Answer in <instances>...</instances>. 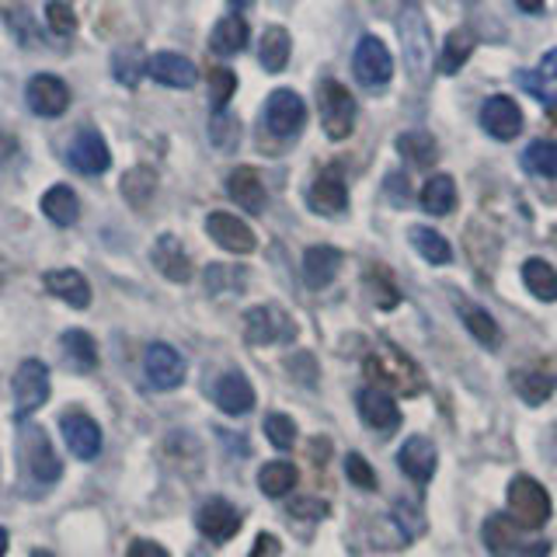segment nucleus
I'll return each instance as SVG.
<instances>
[{"instance_id": "f257e3e1", "label": "nucleus", "mask_w": 557, "mask_h": 557, "mask_svg": "<svg viewBox=\"0 0 557 557\" xmlns=\"http://www.w3.org/2000/svg\"><path fill=\"white\" fill-rule=\"evenodd\" d=\"M366 376L387 383V387H394L397 394H405V397H414L418 391L425 387L422 370H418V366L405 352H400V348H394L387 342H383L376 352L366 356Z\"/></svg>"}, {"instance_id": "f03ea898", "label": "nucleus", "mask_w": 557, "mask_h": 557, "mask_svg": "<svg viewBox=\"0 0 557 557\" xmlns=\"http://www.w3.org/2000/svg\"><path fill=\"white\" fill-rule=\"evenodd\" d=\"M397 35H400V49H405V63L414 84H422L432 63V35L425 14L418 11V4H405L397 14Z\"/></svg>"}, {"instance_id": "7ed1b4c3", "label": "nucleus", "mask_w": 557, "mask_h": 557, "mask_svg": "<svg viewBox=\"0 0 557 557\" xmlns=\"http://www.w3.org/2000/svg\"><path fill=\"white\" fill-rule=\"evenodd\" d=\"M505 509H509L512 527L540 530L550 519V495L547 487L533 478H516L505 492Z\"/></svg>"}, {"instance_id": "20e7f679", "label": "nucleus", "mask_w": 557, "mask_h": 557, "mask_svg": "<svg viewBox=\"0 0 557 557\" xmlns=\"http://www.w3.org/2000/svg\"><path fill=\"white\" fill-rule=\"evenodd\" d=\"M318 115L327 139H345L356 129V98L348 95V87L338 81L318 84Z\"/></svg>"}, {"instance_id": "39448f33", "label": "nucleus", "mask_w": 557, "mask_h": 557, "mask_svg": "<svg viewBox=\"0 0 557 557\" xmlns=\"http://www.w3.org/2000/svg\"><path fill=\"white\" fill-rule=\"evenodd\" d=\"M352 74L362 87H370V91H376V87H387L391 77H394V57L391 49L383 46L380 35H362L356 52H352Z\"/></svg>"}, {"instance_id": "423d86ee", "label": "nucleus", "mask_w": 557, "mask_h": 557, "mask_svg": "<svg viewBox=\"0 0 557 557\" xmlns=\"http://www.w3.org/2000/svg\"><path fill=\"white\" fill-rule=\"evenodd\" d=\"M261 122H265V129L278 139H293L307 126V104L304 98L289 91V87H278L265 98V109H261Z\"/></svg>"}, {"instance_id": "0eeeda50", "label": "nucleus", "mask_w": 557, "mask_h": 557, "mask_svg": "<svg viewBox=\"0 0 557 557\" xmlns=\"http://www.w3.org/2000/svg\"><path fill=\"white\" fill-rule=\"evenodd\" d=\"M244 338L248 345H278V342H293L296 338V324L286 310H278L272 304L251 307L244 313Z\"/></svg>"}, {"instance_id": "6e6552de", "label": "nucleus", "mask_w": 557, "mask_h": 557, "mask_svg": "<svg viewBox=\"0 0 557 557\" xmlns=\"http://www.w3.org/2000/svg\"><path fill=\"white\" fill-rule=\"evenodd\" d=\"M144 373L153 391H174L185 380V356L168 342H153L144 352Z\"/></svg>"}, {"instance_id": "1a4fd4ad", "label": "nucleus", "mask_w": 557, "mask_h": 557, "mask_svg": "<svg viewBox=\"0 0 557 557\" xmlns=\"http://www.w3.org/2000/svg\"><path fill=\"white\" fill-rule=\"evenodd\" d=\"M49 400V370L39 359H25L14 373V408L22 418L35 414Z\"/></svg>"}, {"instance_id": "9d476101", "label": "nucleus", "mask_w": 557, "mask_h": 557, "mask_svg": "<svg viewBox=\"0 0 557 557\" xmlns=\"http://www.w3.org/2000/svg\"><path fill=\"white\" fill-rule=\"evenodd\" d=\"M310 209L321 216H342L348 209V185H345V174L338 164H327L318 178L310 185V196H307Z\"/></svg>"}, {"instance_id": "9b49d317", "label": "nucleus", "mask_w": 557, "mask_h": 557, "mask_svg": "<svg viewBox=\"0 0 557 557\" xmlns=\"http://www.w3.org/2000/svg\"><path fill=\"white\" fill-rule=\"evenodd\" d=\"M25 101L35 115L42 119H57L70 109V87L57 74H35L25 87Z\"/></svg>"}, {"instance_id": "f8f14e48", "label": "nucleus", "mask_w": 557, "mask_h": 557, "mask_svg": "<svg viewBox=\"0 0 557 557\" xmlns=\"http://www.w3.org/2000/svg\"><path fill=\"white\" fill-rule=\"evenodd\" d=\"M481 129L487 136L502 139V144H509L522 133V109L509 98V95H495L481 104Z\"/></svg>"}, {"instance_id": "ddd939ff", "label": "nucleus", "mask_w": 557, "mask_h": 557, "mask_svg": "<svg viewBox=\"0 0 557 557\" xmlns=\"http://www.w3.org/2000/svg\"><path fill=\"white\" fill-rule=\"evenodd\" d=\"M60 432L66 440V449L74 453L77 460H95L101 453V429L91 414L84 411H66L63 422H60Z\"/></svg>"}, {"instance_id": "4468645a", "label": "nucleus", "mask_w": 557, "mask_h": 557, "mask_svg": "<svg viewBox=\"0 0 557 557\" xmlns=\"http://www.w3.org/2000/svg\"><path fill=\"white\" fill-rule=\"evenodd\" d=\"M206 231L223 251H231V255H251L255 244H258L251 226L244 223L240 216H234V213H209Z\"/></svg>"}, {"instance_id": "2eb2a0df", "label": "nucleus", "mask_w": 557, "mask_h": 557, "mask_svg": "<svg viewBox=\"0 0 557 557\" xmlns=\"http://www.w3.org/2000/svg\"><path fill=\"white\" fill-rule=\"evenodd\" d=\"M196 527H199V533H202L206 540H213V544H223V540H231V536L240 530V512L234 509L231 502L209 498L206 505H199Z\"/></svg>"}, {"instance_id": "dca6fc26", "label": "nucleus", "mask_w": 557, "mask_h": 557, "mask_svg": "<svg viewBox=\"0 0 557 557\" xmlns=\"http://www.w3.org/2000/svg\"><path fill=\"white\" fill-rule=\"evenodd\" d=\"M70 164L81 174H104L112 164V153L104 147V139L98 129H81L70 144Z\"/></svg>"}, {"instance_id": "f3484780", "label": "nucleus", "mask_w": 557, "mask_h": 557, "mask_svg": "<svg viewBox=\"0 0 557 557\" xmlns=\"http://www.w3.org/2000/svg\"><path fill=\"white\" fill-rule=\"evenodd\" d=\"M147 74L164 87H196L199 81L196 63L182 57V52H153L147 60Z\"/></svg>"}, {"instance_id": "a211bd4d", "label": "nucleus", "mask_w": 557, "mask_h": 557, "mask_svg": "<svg viewBox=\"0 0 557 557\" xmlns=\"http://www.w3.org/2000/svg\"><path fill=\"white\" fill-rule=\"evenodd\" d=\"M226 196H231L244 213H261L269 202L265 182H261V174L255 168H234L226 174Z\"/></svg>"}, {"instance_id": "6ab92c4d", "label": "nucleus", "mask_w": 557, "mask_h": 557, "mask_svg": "<svg viewBox=\"0 0 557 557\" xmlns=\"http://www.w3.org/2000/svg\"><path fill=\"white\" fill-rule=\"evenodd\" d=\"M25 457H28V470L32 478L39 484H52L63 478V463L57 457V449H52L49 435L42 429H32L28 440H25Z\"/></svg>"}, {"instance_id": "aec40b11", "label": "nucleus", "mask_w": 557, "mask_h": 557, "mask_svg": "<svg viewBox=\"0 0 557 557\" xmlns=\"http://www.w3.org/2000/svg\"><path fill=\"white\" fill-rule=\"evenodd\" d=\"M397 463H400V470L414 481V484H425V481H432V474H435V463H440V453H435V446L425 440V435H411V440L400 446V453H397Z\"/></svg>"}, {"instance_id": "412c9836", "label": "nucleus", "mask_w": 557, "mask_h": 557, "mask_svg": "<svg viewBox=\"0 0 557 557\" xmlns=\"http://www.w3.org/2000/svg\"><path fill=\"white\" fill-rule=\"evenodd\" d=\"M359 414L362 422L370 429H380V432H391L400 425V411H397V400L380 391V387H366L359 391Z\"/></svg>"}, {"instance_id": "4be33fe9", "label": "nucleus", "mask_w": 557, "mask_h": 557, "mask_svg": "<svg viewBox=\"0 0 557 557\" xmlns=\"http://www.w3.org/2000/svg\"><path fill=\"white\" fill-rule=\"evenodd\" d=\"M150 258H153L157 272H161L164 278H171V283H188V278H191V258L182 248L178 237H171V234L157 237Z\"/></svg>"}, {"instance_id": "5701e85b", "label": "nucleus", "mask_w": 557, "mask_h": 557, "mask_svg": "<svg viewBox=\"0 0 557 557\" xmlns=\"http://www.w3.org/2000/svg\"><path fill=\"white\" fill-rule=\"evenodd\" d=\"M213 397H216L220 411H226V414H248L255 408V387H251V380L244 376L240 370L223 373L216 380Z\"/></svg>"}, {"instance_id": "b1692460", "label": "nucleus", "mask_w": 557, "mask_h": 557, "mask_svg": "<svg viewBox=\"0 0 557 557\" xmlns=\"http://www.w3.org/2000/svg\"><path fill=\"white\" fill-rule=\"evenodd\" d=\"M42 283L52 296H57V300L70 304L74 310L91 307V283H87L77 269H52V272H46Z\"/></svg>"}, {"instance_id": "393cba45", "label": "nucleus", "mask_w": 557, "mask_h": 557, "mask_svg": "<svg viewBox=\"0 0 557 557\" xmlns=\"http://www.w3.org/2000/svg\"><path fill=\"white\" fill-rule=\"evenodd\" d=\"M342 269V251L331 244H313L304 251V278L310 289H324L335 283V275Z\"/></svg>"}, {"instance_id": "a878e982", "label": "nucleus", "mask_w": 557, "mask_h": 557, "mask_svg": "<svg viewBox=\"0 0 557 557\" xmlns=\"http://www.w3.org/2000/svg\"><path fill=\"white\" fill-rule=\"evenodd\" d=\"M418 202L429 216H446L457 209V182L449 178V174H432L425 178L422 191H418Z\"/></svg>"}, {"instance_id": "bb28decb", "label": "nucleus", "mask_w": 557, "mask_h": 557, "mask_svg": "<svg viewBox=\"0 0 557 557\" xmlns=\"http://www.w3.org/2000/svg\"><path fill=\"white\" fill-rule=\"evenodd\" d=\"M248 22H244L240 14H226L213 25V35H209V49L216 52V57H234L244 46H248Z\"/></svg>"}, {"instance_id": "cd10ccee", "label": "nucleus", "mask_w": 557, "mask_h": 557, "mask_svg": "<svg viewBox=\"0 0 557 557\" xmlns=\"http://www.w3.org/2000/svg\"><path fill=\"white\" fill-rule=\"evenodd\" d=\"M289 52H293V39H289V32L283 25H269L265 32H261L258 60H261V66L269 70V74H278V70H286Z\"/></svg>"}, {"instance_id": "c85d7f7f", "label": "nucleus", "mask_w": 557, "mask_h": 557, "mask_svg": "<svg viewBox=\"0 0 557 557\" xmlns=\"http://www.w3.org/2000/svg\"><path fill=\"white\" fill-rule=\"evenodd\" d=\"M42 213L57 226H74L81 216V199L70 185H52L42 196Z\"/></svg>"}, {"instance_id": "c756f323", "label": "nucleus", "mask_w": 557, "mask_h": 557, "mask_svg": "<svg viewBox=\"0 0 557 557\" xmlns=\"http://www.w3.org/2000/svg\"><path fill=\"white\" fill-rule=\"evenodd\" d=\"M397 153L405 157L408 164L414 168H432L440 161V147H435V136L425 129H411L397 136Z\"/></svg>"}, {"instance_id": "7c9ffc66", "label": "nucleus", "mask_w": 557, "mask_h": 557, "mask_svg": "<svg viewBox=\"0 0 557 557\" xmlns=\"http://www.w3.org/2000/svg\"><path fill=\"white\" fill-rule=\"evenodd\" d=\"M522 283L527 289L544 304H557V269L544 258H530L522 261Z\"/></svg>"}, {"instance_id": "2f4dec72", "label": "nucleus", "mask_w": 557, "mask_h": 557, "mask_svg": "<svg viewBox=\"0 0 557 557\" xmlns=\"http://www.w3.org/2000/svg\"><path fill=\"white\" fill-rule=\"evenodd\" d=\"M63 356L77 373H91L98 366V345H95L91 335H87V331L74 327V331H66V335H63Z\"/></svg>"}, {"instance_id": "473e14b6", "label": "nucleus", "mask_w": 557, "mask_h": 557, "mask_svg": "<svg viewBox=\"0 0 557 557\" xmlns=\"http://www.w3.org/2000/svg\"><path fill=\"white\" fill-rule=\"evenodd\" d=\"M411 244H414V251L422 255L429 265H449L453 261V248H449V240L440 234V231H432V226H411L408 231Z\"/></svg>"}, {"instance_id": "72a5a7b5", "label": "nucleus", "mask_w": 557, "mask_h": 557, "mask_svg": "<svg viewBox=\"0 0 557 557\" xmlns=\"http://www.w3.org/2000/svg\"><path fill=\"white\" fill-rule=\"evenodd\" d=\"M478 46V35L470 28H457L446 35L443 57H440V74H457V70L470 60V52Z\"/></svg>"}, {"instance_id": "f704fd0d", "label": "nucleus", "mask_w": 557, "mask_h": 557, "mask_svg": "<svg viewBox=\"0 0 557 557\" xmlns=\"http://www.w3.org/2000/svg\"><path fill=\"white\" fill-rule=\"evenodd\" d=\"M296 467L289 460H269L265 467L258 470V487L265 492L269 498H283L286 492L296 487Z\"/></svg>"}, {"instance_id": "c9c22d12", "label": "nucleus", "mask_w": 557, "mask_h": 557, "mask_svg": "<svg viewBox=\"0 0 557 557\" xmlns=\"http://www.w3.org/2000/svg\"><path fill=\"white\" fill-rule=\"evenodd\" d=\"M484 547L492 557H509L519 550V540H516V530H512V519H505V516H492L484 522Z\"/></svg>"}, {"instance_id": "e433bc0d", "label": "nucleus", "mask_w": 557, "mask_h": 557, "mask_svg": "<svg viewBox=\"0 0 557 557\" xmlns=\"http://www.w3.org/2000/svg\"><path fill=\"white\" fill-rule=\"evenodd\" d=\"M522 168L536 178H557V144L554 139H533V144L522 150Z\"/></svg>"}, {"instance_id": "4c0bfd02", "label": "nucleus", "mask_w": 557, "mask_h": 557, "mask_svg": "<svg viewBox=\"0 0 557 557\" xmlns=\"http://www.w3.org/2000/svg\"><path fill=\"white\" fill-rule=\"evenodd\" d=\"M202 278H206V289L213 296H237L248 286V272L240 265H209Z\"/></svg>"}, {"instance_id": "58836bf2", "label": "nucleus", "mask_w": 557, "mask_h": 557, "mask_svg": "<svg viewBox=\"0 0 557 557\" xmlns=\"http://www.w3.org/2000/svg\"><path fill=\"white\" fill-rule=\"evenodd\" d=\"M463 310V324H467V331L474 335L484 348H498L502 345V327L495 324V318L487 313L484 307H470V304H463L460 307Z\"/></svg>"}, {"instance_id": "ea45409f", "label": "nucleus", "mask_w": 557, "mask_h": 557, "mask_svg": "<svg viewBox=\"0 0 557 557\" xmlns=\"http://www.w3.org/2000/svg\"><path fill=\"white\" fill-rule=\"evenodd\" d=\"M153 191H157V174L153 168H133L126 171V178H122V196H126L129 206H147L153 199Z\"/></svg>"}, {"instance_id": "a19ab883", "label": "nucleus", "mask_w": 557, "mask_h": 557, "mask_svg": "<svg viewBox=\"0 0 557 557\" xmlns=\"http://www.w3.org/2000/svg\"><path fill=\"white\" fill-rule=\"evenodd\" d=\"M512 387H516V394L527 400V405H544V400L554 394V380L550 376H544V373H533V370H519L516 376H512Z\"/></svg>"}, {"instance_id": "79ce46f5", "label": "nucleus", "mask_w": 557, "mask_h": 557, "mask_svg": "<svg viewBox=\"0 0 557 557\" xmlns=\"http://www.w3.org/2000/svg\"><path fill=\"white\" fill-rule=\"evenodd\" d=\"M112 74L119 84H126V87H136L139 77L147 74V60H144V52L139 49H119L115 57H112Z\"/></svg>"}, {"instance_id": "37998d69", "label": "nucleus", "mask_w": 557, "mask_h": 557, "mask_svg": "<svg viewBox=\"0 0 557 557\" xmlns=\"http://www.w3.org/2000/svg\"><path fill=\"white\" fill-rule=\"evenodd\" d=\"M366 286H370V296L376 300V307L391 310V307H397V304H400V289L394 286L391 272L383 269V265H376V269L366 272Z\"/></svg>"}, {"instance_id": "c03bdc74", "label": "nucleus", "mask_w": 557, "mask_h": 557, "mask_svg": "<svg viewBox=\"0 0 557 557\" xmlns=\"http://www.w3.org/2000/svg\"><path fill=\"white\" fill-rule=\"evenodd\" d=\"M209 139H213L216 150H237V144H240V122L226 109L216 112L213 119H209Z\"/></svg>"}, {"instance_id": "a18cd8bd", "label": "nucleus", "mask_w": 557, "mask_h": 557, "mask_svg": "<svg viewBox=\"0 0 557 557\" xmlns=\"http://www.w3.org/2000/svg\"><path fill=\"white\" fill-rule=\"evenodd\" d=\"M234 87H237V77L231 66H216L213 74H209V104H213V112H223L226 104H231Z\"/></svg>"}, {"instance_id": "49530a36", "label": "nucleus", "mask_w": 557, "mask_h": 557, "mask_svg": "<svg viewBox=\"0 0 557 557\" xmlns=\"http://www.w3.org/2000/svg\"><path fill=\"white\" fill-rule=\"evenodd\" d=\"M391 516H394V522L400 527V533H405V540H414V536H422V533H425V516H422V509H418L414 502L397 498V502H394V509H391Z\"/></svg>"}, {"instance_id": "de8ad7c7", "label": "nucleus", "mask_w": 557, "mask_h": 557, "mask_svg": "<svg viewBox=\"0 0 557 557\" xmlns=\"http://www.w3.org/2000/svg\"><path fill=\"white\" fill-rule=\"evenodd\" d=\"M46 25H49L52 35L70 39V35L77 32V14L70 4H63V0H49V4H46Z\"/></svg>"}, {"instance_id": "09e8293b", "label": "nucleus", "mask_w": 557, "mask_h": 557, "mask_svg": "<svg viewBox=\"0 0 557 557\" xmlns=\"http://www.w3.org/2000/svg\"><path fill=\"white\" fill-rule=\"evenodd\" d=\"M265 435L275 449H289L296 443V422L289 414H269L265 418Z\"/></svg>"}, {"instance_id": "8fccbe9b", "label": "nucleus", "mask_w": 557, "mask_h": 557, "mask_svg": "<svg viewBox=\"0 0 557 557\" xmlns=\"http://www.w3.org/2000/svg\"><path fill=\"white\" fill-rule=\"evenodd\" d=\"M345 478L352 481L356 487H366V492H373L376 487V474H373V467L366 463L359 453H348L345 457Z\"/></svg>"}, {"instance_id": "3c124183", "label": "nucleus", "mask_w": 557, "mask_h": 557, "mask_svg": "<svg viewBox=\"0 0 557 557\" xmlns=\"http://www.w3.org/2000/svg\"><path fill=\"white\" fill-rule=\"evenodd\" d=\"M289 516L293 519H304V522L324 519L327 516V502H321V498H293L289 502Z\"/></svg>"}, {"instance_id": "603ef678", "label": "nucleus", "mask_w": 557, "mask_h": 557, "mask_svg": "<svg viewBox=\"0 0 557 557\" xmlns=\"http://www.w3.org/2000/svg\"><path fill=\"white\" fill-rule=\"evenodd\" d=\"M289 373L304 383V387H310V383H318V362H313V356L307 352H296L289 359Z\"/></svg>"}, {"instance_id": "864d4df0", "label": "nucleus", "mask_w": 557, "mask_h": 557, "mask_svg": "<svg viewBox=\"0 0 557 557\" xmlns=\"http://www.w3.org/2000/svg\"><path fill=\"white\" fill-rule=\"evenodd\" d=\"M536 77L544 81V84H557V46L547 49L544 57H540V63H536Z\"/></svg>"}, {"instance_id": "5fc2aeb1", "label": "nucleus", "mask_w": 557, "mask_h": 557, "mask_svg": "<svg viewBox=\"0 0 557 557\" xmlns=\"http://www.w3.org/2000/svg\"><path fill=\"white\" fill-rule=\"evenodd\" d=\"M129 557H171V554L161 544H153V540H133Z\"/></svg>"}, {"instance_id": "6e6d98bb", "label": "nucleus", "mask_w": 557, "mask_h": 557, "mask_svg": "<svg viewBox=\"0 0 557 557\" xmlns=\"http://www.w3.org/2000/svg\"><path fill=\"white\" fill-rule=\"evenodd\" d=\"M278 554V540L272 536V533H261L258 536V544H255V550L248 554V557H275Z\"/></svg>"}, {"instance_id": "4d7b16f0", "label": "nucleus", "mask_w": 557, "mask_h": 557, "mask_svg": "<svg viewBox=\"0 0 557 557\" xmlns=\"http://www.w3.org/2000/svg\"><path fill=\"white\" fill-rule=\"evenodd\" d=\"M516 8L527 11V14H540L544 11V0H516Z\"/></svg>"}, {"instance_id": "13d9d810", "label": "nucleus", "mask_w": 557, "mask_h": 557, "mask_svg": "<svg viewBox=\"0 0 557 557\" xmlns=\"http://www.w3.org/2000/svg\"><path fill=\"white\" fill-rule=\"evenodd\" d=\"M522 557H550V547L547 544H533V547L522 550Z\"/></svg>"}, {"instance_id": "bf43d9fd", "label": "nucleus", "mask_w": 557, "mask_h": 557, "mask_svg": "<svg viewBox=\"0 0 557 557\" xmlns=\"http://www.w3.org/2000/svg\"><path fill=\"white\" fill-rule=\"evenodd\" d=\"M8 544H11V536H8L4 527H0V557H8Z\"/></svg>"}, {"instance_id": "052dcab7", "label": "nucleus", "mask_w": 557, "mask_h": 557, "mask_svg": "<svg viewBox=\"0 0 557 557\" xmlns=\"http://www.w3.org/2000/svg\"><path fill=\"white\" fill-rule=\"evenodd\" d=\"M255 0H231V8H237V11H244V8H251Z\"/></svg>"}, {"instance_id": "680f3d73", "label": "nucleus", "mask_w": 557, "mask_h": 557, "mask_svg": "<svg viewBox=\"0 0 557 557\" xmlns=\"http://www.w3.org/2000/svg\"><path fill=\"white\" fill-rule=\"evenodd\" d=\"M32 557H52L49 550H32Z\"/></svg>"}, {"instance_id": "e2e57ef3", "label": "nucleus", "mask_w": 557, "mask_h": 557, "mask_svg": "<svg viewBox=\"0 0 557 557\" xmlns=\"http://www.w3.org/2000/svg\"><path fill=\"white\" fill-rule=\"evenodd\" d=\"M405 4H418V0H405Z\"/></svg>"}, {"instance_id": "0e129e2a", "label": "nucleus", "mask_w": 557, "mask_h": 557, "mask_svg": "<svg viewBox=\"0 0 557 557\" xmlns=\"http://www.w3.org/2000/svg\"><path fill=\"white\" fill-rule=\"evenodd\" d=\"M554 244H557V226H554Z\"/></svg>"}]
</instances>
